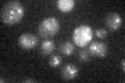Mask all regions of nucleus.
I'll list each match as a JSON object with an SVG mask.
<instances>
[{
    "label": "nucleus",
    "mask_w": 125,
    "mask_h": 83,
    "mask_svg": "<svg viewBox=\"0 0 125 83\" xmlns=\"http://www.w3.org/2000/svg\"><path fill=\"white\" fill-rule=\"evenodd\" d=\"M0 17L5 25H15L24 17V7L18 1H10L2 6Z\"/></svg>",
    "instance_id": "f257e3e1"
},
{
    "label": "nucleus",
    "mask_w": 125,
    "mask_h": 83,
    "mask_svg": "<svg viewBox=\"0 0 125 83\" xmlns=\"http://www.w3.org/2000/svg\"><path fill=\"white\" fill-rule=\"evenodd\" d=\"M60 22L53 17L44 19L39 25V33L42 37H51L58 33L60 31Z\"/></svg>",
    "instance_id": "f03ea898"
},
{
    "label": "nucleus",
    "mask_w": 125,
    "mask_h": 83,
    "mask_svg": "<svg viewBox=\"0 0 125 83\" xmlns=\"http://www.w3.org/2000/svg\"><path fill=\"white\" fill-rule=\"evenodd\" d=\"M93 32L91 27L88 25H80L73 31L72 39L74 44L78 47H85L92 41Z\"/></svg>",
    "instance_id": "7ed1b4c3"
},
{
    "label": "nucleus",
    "mask_w": 125,
    "mask_h": 83,
    "mask_svg": "<svg viewBox=\"0 0 125 83\" xmlns=\"http://www.w3.org/2000/svg\"><path fill=\"white\" fill-rule=\"evenodd\" d=\"M18 44L23 50H31L38 46V37L32 33H23L19 37Z\"/></svg>",
    "instance_id": "20e7f679"
},
{
    "label": "nucleus",
    "mask_w": 125,
    "mask_h": 83,
    "mask_svg": "<svg viewBox=\"0 0 125 83\" xmlns=\"http://www.w3.org/2000/svg\"><path fill=\"white\" fill-rule=\"evenodd\" d=\"M104 23L108 29H111L112 31H116L122 26L123 20H122V17H121L119 14L109 13L106 17H105Z\"/></svg>",
    "instance_id": "39448f33"
},
{
    "label": "nucleus",
    "mask_w": 125,
    "mask_h": 83,
    "mask_svg": "<svg viewBox=\"0 0 125 83\" xmlns=\"http://www.w3.org/2000/svg\"><path fill=\"white\" fill-rule=\"evenodd\" d=\"M107 46L104 43L100 42H94L89 46V52L91 53V55L99 58L105 57L107 54Z\"/></svg>",
    "instance_id": "423d86ee"
},
{
    "label": "nucleus",
    "mask_w": 125,
    "mask_h": 83,
    "mask_svg": "<svg viewBox=\"0 0 125 83\" xmlns=\"http://www.w3.org/2000/svg\"><path fill=\"white\" fill-rule=\"evenodd\" d=\"M62 78L65 80H72V79L76 78L78 75V68L75 65L72 64H67L62 68L61 71Z\"/></svg>",
    "instance_id": "0eeeda50"
},
{
    "label": "nucleus",
    "mask_w": 125,
    "mask_h": 83,
    "mask_svg": "<svg viewBox=\"0 0 125 83\" xmlns=\"http://www.w3.org/2000/svg\"><path fill=\"white\" fill-rule=\"evenodd\" d=\"M57 9L62 13H68L71 11L74 6H75V1L74 0H58L56 2Z\"/></svg>",
    "instance_id": "6e6552de"
},
{
    "label": "nucleus",
    "mask_w": 125,
    "mask_h": 83,
    "mask_svg": "<svg viewBox=\"0 0 125 83\" xmlns=\"http://www.w3.org/2000/svg\"><path fill=\"white\" fill-rule=\"evenodd\" d=\"M74 51H75V46L70 41H66L62 43V44H61V46H60V52L62 53L64 55H67V56L73 54Z\"/></svg>",
    "instance_id": "1a4fd4ad"
},
{
    "label": "nucleus",
    "mask_w": 125,
    "mask_h": 83,
    "mask_svg": "<svg viewBox=\"0 0 125 83\" xmlns=\"http://www.w3.org/2000/svg\"><path fill=\"white\" fill-rule=\"evenodd\" d=\"M54 48H55V45H54L53 41L51 39H46L41 44L40 47V50H41V53L44 54V55H49L50 53L53 52Z\"/></svg>",
    "instance_id": "9d476101"
},
{
    "label": "nucleus",
    "mask_w": 125,
    "mask_h": 83,
    "mask_svg": "<svg viewBox=\"0 0 125 83\" xmlns=\"http://www.w3.org/2000/svg\"><path fill=\"white\" fill-rule=\"evenodd\" d=\"M49 65L52 68H57L62 65V57L60 55H52L51 57L49 58Z\"/></svg>",
    "instance_id": "9b49d317"
},
{
    "label": "nucleus",
    "mask_w": 125,
    "mask_h": 83,
    "mask_svg": "<svg viewBox=\"0 0 125 83\" xmlns=\"http://www.w3.org/2000/svg\"><path fill=\"white\" fill-rule=\"evenodd\" d=\"M78 59L83 62H85V61H89L91 59V53L89 52L88 50H80L79 53L77 55Z\"/></svg>",
    "instance_id": "f8f14e48"
},
{
    "label": "nucleus",
    "mask_w": 125,
    "mask_h": 83,
    "mask_svg": "<svg viewBox=\"0 0 125 83\" xmlns=\"http://www.w3.org/2000/svg\"><path fill=\"white\" fill-rule=\"evenodd\" d=\"M95 33H96V37H99V38H104V37H107V31L104 28H98L96 30Z\"/></svg>",
    "instance_id": "ddd939ff"
},
{
    "label": "nucleus",
    "mask_w": 125,
    "mask_h": 83,
    "mask_svg": "<svg viewBox=\"0 0 125 83\" xmlns=\"http://www.w3.org/2000/svg\"><path fill=\"white\" fill-rule=\"evenodd\" d=\"M124 65H125V61H124V59H122V60H121V64H120V66H121V70L123 71H125V66H124Z\"/></svg>",
    "instance_id": "4468645a"
},
{
    "label": "nucleus",
    "mask_w": 125,
    "mask_h": 83,
    "mask_svg": "<svg viewBox=\"0 0 125 83\" xmlns=\"http://www.w3.org/2000/svg\"><path fill=\"white\" fill-rule=\"evenodd\" d=\"M23 82H36V80H33V79H25V80H23Z\"/></svg>",
    "instance_id": "2eb2a0df"
}]
</instances>
